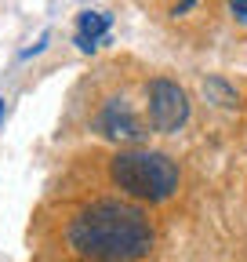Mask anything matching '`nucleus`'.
<instances>
[{"label":"nucleus","mask_w":247,"mask_h":262,"mask_svg":"<svg viewBox=\"0 0 247 262\" xmlns=\"http://www.w3.org/2000/svg\"><path fill=\"white\" fill-rule=\"evenodd\" d=\"M157 244L149 215L131 201H91L66 215L55 248L66 262H142Z\"/></svg>","instance_id":"1"},{"label":"nucleus","mask_w":247,"mask_h":262,"mask_svg":"<svg viewBox=\"0 0 247 262\" xmlns=\"http://www.w3.org/2000/svg\"><path fill=\"white\" fill-rule=\"evenodd\" d=\"M109 182L138 204H164L178 193L182 171L167 153L157 149H124L109 157Z\"/></svg>","instance_id":"2"},{"label":"nucleus","mask_w":247,"mask_h":262,"mask_svg":"<svg viewBox=\"0 0 247 262\" xmlns=\"http://www.w3.org/2000/svg\"><path fill=\"white\" fill-rule=\"evenodd\" d=\"M145 113H149V127L171 135L189 120V95H185L175 80L167 77H153L145 84Z\"/></svg>","instance_id":"3"},{"label":"nucleus","mask_w":247,"mask_h":262,"mask_svg":"<svg viewBox=\"0 0 247 262\" xmlns=\"http://www.w3.org/2000/svg\"><path fill=\"white\" fill-rule=\"evenodd\" d=\"M91 127H95L102 139H113V142H131V146L145 142V135H149V127H145V124H142V117L131 110L128 98H106L102 110L95 113V120H91Z\"/></svg>","instance_id":"4"},{"label":"nucleus","mask_w":247,"mask_h":262,"mask_svg":"<svg viewBox=\"0 0 247 262\" xmlns=\"http://www.w3.org/2000/svg\"><path fill=\"white\" fill-rule=\"evenodd\" d=\"M109 22H113V15H106V11H84L77 18V44H80V51H95L106 40Z\"/></svg>","instance_id":"5"},{"label":"nucleus","mask_w":247,"mask_h":262,"mask_svg":"<svg viewBox=\"0 0 247 262\" xmlns=\"http://www.w3.org/2000/svg\"><path fill=\"white\" fill-rule=\"evenodd\" d=\"M204 91H207V98H214L218 106H236V91H233L226 80H207Z\"/></svg>","instance_id":"6"},{"label":"nucleus","mask_w":247,"mask_h":262,"mask_svg":"<svg viewBox=\"0 0 247 262\" xmlns=\"http://www.w3.org/2000/svg\"><path fill=\"white\" fill-rule=\"evenodd\" d=\"M229 11H233L240 22H247V0H229Z\"/></svg>","instance_id":"7"},{"label":"nucleus","mask_w":247,"mask_h":262,"mask_svg":"<svg viewBox=\"0 0 247 262\" xmlns=\"http://www.w3.org/2000/svg\"><path fill=\"white\" fill-rule=\"evenodd\" d=\"M193 4H196V0H182V4H178V8H175V15H182V11H189V8H193Z\"/></svg>","instance_id":"8"}]
</instances>
